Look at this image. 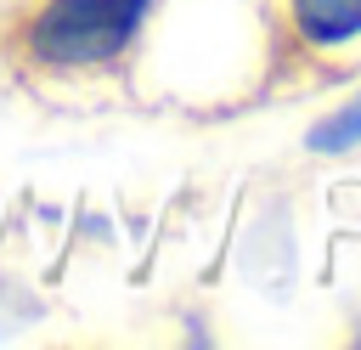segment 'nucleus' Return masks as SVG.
<instances>
[{"instance_id":"nucleus-2","label":"nucleus","mask_w":361,"mask_h":350,"mask_svg":"<svg viewBox=\"0 0 361 350\" xmlns=\"http://www.w3.org/2000/svg\"><path fill=\"white\" fill-rule=\"evenodd\" d=\"M282 17L305 51L361 45V0H282Z\"/></svg>"},{"instance_id":"nucleus-3","label":"nucleus","mask_w":361,"mask_h":350,"mask_svg":"<svg viewBox=\"0 0 361 350\" xmlns=\"http://www.w3.org/2000/svg\"><path fill=\"white\" fill-rule=\"evenodd\" d=\"M350 147H361V96L310 130V152H350Z\"/></svg>"},{"instance_id":"nucleus-1","label":"nucleus","mask_w":361,"mask_h":350,"mask_svg":"<svg viewBox=\"0 0 361 350\" xmlns=\"http://www.w3.org/2000/svg\"><path fill=\"white\" fill-rule=\"evenodd\" d=\"M158 0H34L17 23L6 51L28 73H96L113 68L147 28Z\"/></svg>"}]
</instances>
